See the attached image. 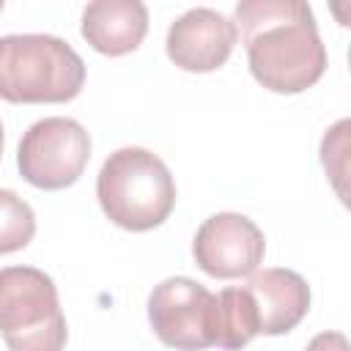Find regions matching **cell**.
Wrapping results in <instances>:
<instances>
[{
	"label": "cell",
	"mask_w": 351,
	"mask_h": 351,
	"mask_svg": "<svg viewBox=\"0 0 351 351\" xmlns=\"http://www.w3.org/2000/svg\"><path fill=\"white\" fill-rule=\"evenodd\" d=\"M233 27L266 90L302 93L324 77L326 47L307 0H239Z\"/></svg>",
	"instance_id": "6da1fadb"
},
{
	"label": "cell",
	"mask_w": 351,
	"mask_h": 351,
	"mask_svg": "<svg viewBox=\"0 0 351 351\" xmlns=\"http://www.w3.org/2000/svg\"><path fill=\"white\" fill-rule=\"evenodd\" d=\"M85 85L82 58L58 36L0 38V99L11 104H63Z\"/></svg>",
	"instance_id": "7a4b0ae2"
},
{
	"label": "cell",
	"mask_w": 351,
	"mask_h": 351,
	"mask_svg": "<svg viewBox=\"0 0 351 351\" xmlns=\"http://www.w3.org/2000/svg\"><path fill=\"white\" fill-rule=\"evenodd\" d=\"M96 197L112 225L143 233L170 217L176 181L156 154L129 145L104 159L96 178Z\"/></svg>",
	"instance_id": "3957f363"
},
{
	"label": "cell",
	"mask_w": 351,
	"mask_h": 351,
	"mask_svg": "<svg viewBox=\"0 0 351 351\" xmlns=\"http://www.w3.org/2000/svg\"><path fill=\"white\" fill-rule=\"evenodd\" d=\"M0 335L14 351L66 346V318L49 274L36 266L0 269Z\"/></svg>",
	"instance_id": "277c9868"
},
{
	"label": "cell",
	"mask_w": 351,
	"mask_h": 351,
	"mask_svg": "<svg viewBox=\"0 0 351 351\" xmlns=\"http://www.w3.org/2000/svg\"><path fill=\"white\" fill-rule=\"evenodd\" d=\"M90 159V134L74 118L52 115L36 121L19 140L16 167L38 189L71 186Z\"/></svg>",
	"instance_id": "5b68a950"
},
{
	"label": "cell",
	"mask_w": 351,
	"mask_h": 351,
	"mask_svg": "<svg viewBox=\"0 0 351 351\" xmlns=\"http://www.w3.org/2000/svg\"><path fill=\"white\" fill-rule=\"evenodd\" d=\"M217 293L189 277H167L148 296V321L156 337L173 348L214 346Z\"/></svg>",
	"instance_id": "8992f818"
},
{
	"label": "cell",
	"mask_w": 351,
	"mask_h": 351,
	"mask_svg": "<svg viewBox=\"0 0 351 351\" xmlns=\"http://www.w3.org/2000/svg\"><path fill=\"white\" fill-rule=\"evenodd\" d=\"M195 263L217 280H239L255 271L266 255L263 230L244 214L219 211L203 219L192 241Z\"/></svg>",
	"instance_id": "52a82bcc"
},
{
	"label": "cell",
	"mask_w": 351,
	"mask_h": 351,
	"mask_svg": "<svg viewBox=\"0 0 351 351\" xmlns=\"http://www.w3.org/2000/svg\"><path fill=\"white\" fill-rule=\"evenodd\" d=\"M167 58L195 74H208L225 66L236 47L233 19L214 8H189L167 30Z\"/></svg>",
	"instance_id": "ba28073f"
},
{
	"label": "cell",
	"mask_w": 351,
	"mask_h": 351,
	"mask_svg": "<svg viewBox=\"0 0 351 351\" xmlns=\"http://www.w3.org/2000/svg\"><path fill=\"white\" fill-rule=\"evenodd\" d=\"M241 288L252 299L258 335H285L310 310V285L291 269L250 271Z\"/></svg>",
	"instance_id": "9c48e42d"
},
{
	"label": "cell",
	"mask_w": 351,
	"mask_h": 351,
	"mask_svg": "<svg viewBox=\"0 0 351 351\" xmlns=\"http://www.w3.org/2000/svg\"><path fill=\"white\" fill-rule=\"evenodd\" d=\"M145 33L148 8L143 0H90L82 11V38L101 55H129Z\"/></svg>",
	"instance_id": "30bf717a"
},
{
	"label": "cell",
	"mask_w": 351,
	"mask_h": 351,
	"mask_svg": "<svg viewBox=\"0 0 351 351\" xmlns=\"http://www.w3.org/2000/svg\"><path fill=\"white\" fill-rule=\"evenodd\" d=\"M255 335H258V318L250 293L241 285L219 291L214 310V346L241 348Z\"/></svg>",
	"instance_id": "8fae6325"
},
{
	"label": "cell",
	"mask_w": 351,
	"mask_h": 351,
	"mask_svg": "<svg viewBox=\"0 0 351 351\" xmlns=\"http://www.w3.org/2000/svg\"><path fill=\"white\" fill-rule=\"evenodd\" d=\"M36 236L33 208L11 189H0V255L25 250Z\"/></svg>",
	"instance_id": "7c38bea8"
},
{
	"label": "cell",
	"mask_w": 351,
	"mask_h": 351,
	"mask_svg": "<svg viewBox=\"0 0 351 351\" xmlns=\"http://www.w3.org/2000/svg\"><path fill=\"white\" fill-rule=\"evenodd\" d=\"M0 156H3V123H0Z\"/></svg>",
	"instance_id": "4fadbf2b"
},
{
	"label": "cell",
	"mask_w": 351,
	"mask_h": 351,
	"mask_svg": "<svg viewBox=\"0 0 351 351\" xmlns=\"http://www.w3.org/2000/svg\"><path fill=\"white\" fill-rule=\"evenodd\" d=\"M3 3H5V0H0V11H3Z\"/></svg>",
	"instance_id": "5bb4252c"
}]
</instances>
